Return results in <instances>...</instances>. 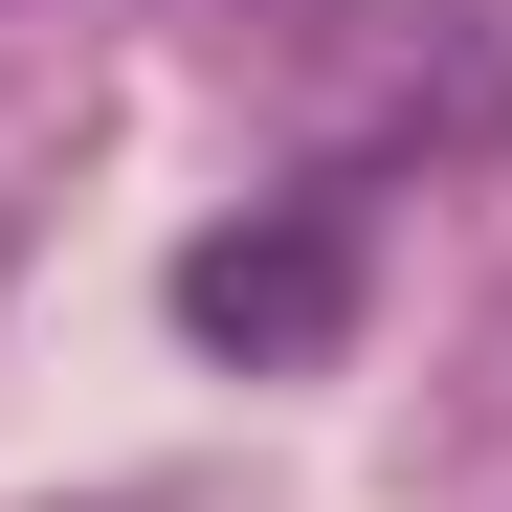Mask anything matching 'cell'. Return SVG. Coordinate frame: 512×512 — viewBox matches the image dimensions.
<instances>
[{
  "label": "cell",
  "instance_id": "cell-1",
  "mask_svg": "<svg viewBox=\"0 0 512 512\" xmlns=\"http://www.w3.org/2000/svg\"><path fill=\"white\" fill-rule=\"evenodd\" d=\"M357 268H379V201H357V179H290V201H245V223L179 245V334L245 357V379H290V357L357 334Z\"/></svg>",
  "mask_w": 512,
  "mask_h": 512
}]
</instances>
